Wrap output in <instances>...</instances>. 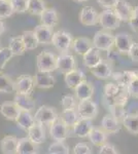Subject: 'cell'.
<instances>
[{
	"label": "cell",
	"mask_w": 138,
	"mask_h": 154,
	"mask_svg": "<svg viewBox=\"0 0 138 154\" xmlns=\"http://www.w3.org/2000/svg\"><path fill=\"white\" fill-rule=\"evenodd\" d=\"M36 66L38 71L41 72H53L57 67V56L51 51H41L37 54Z\"/></svg>",
	"instance_id": "6da1fadb"
},
{
	"label": "cell",
	"mask_w": 138,
	"mask_h": 154,
	"mask_svg": "<svg viewBox=\"0 0 138 154\" xmlns=\"http://www.w3.org/2000/svg\"><path fill=\"white\" fill-rule=\"evenodd\" d=\"M72 41H73L72 35L64 30H59L53 34L52 44L61 53H66L69 51L72 45Z\"/></svg>",
	"instance_id": "7a4b0ae2"
},
{
	"label": "cell",
	"mask_w": 138,
	"mask_h": 154,
	"mask_svg": "<svg viewBox=\"0 0 138 154\" xmlns=\"http://www.w3.org/2000/svg\"><path fill=\"white\" fill-rule=\"evenodd\" d=\"M92 42L95 48L109 51L114 46V35L106 31H98L95 33Z\"/></svg>",
	"instance_id": "3957f363"
},
{
	"label": "cell",
	"mask_w": 138,
	"mask_h": 154,
	"mask_svg": "<svg viewBox=\"0 0 138 154\" xmlns=\"http://www.w3.org/2000/svg\"><path fill=\"white\" fill-rule=\"evenodd\" d=\"M98 23L104 30H115L120 27L121 21L117 18L112 8H105L101 14H99Z\"/></svg>",
	"instance_id": "277c9868"
},
{
	"label": "cell",
	"mask_w": 138,
	"mask_h": 154,
	"mask_svg": "<svg viewBox=\"0 0 138 154\" xmlns=\"http://www.w3.org/2000/svg\"><path fill=\"white\" fill-rule=\"evenodd\" d=\"M58 117H59V116H58L56 109H55L54 107H50L46 105L39 107L34 115L35 122L40 123L42 125H51V123L54 122Z\"/></svg>",
	"instance_id": "5b68a950"
},
{
	"label": "cell",
	"mask_w": 138,
	"mask_h": 154,
	"mask_svg": "<svg viewBox=\"0 0 138 154\" xmlns=\"http://www.w3.org/2000/svg\"><path fill=\"white\" fill-rule=\"evenodd\" d=\"M121 83L127 86V91L130 97L138 99V71L122 72Z\"/></svg>",
	"instance_id": "8992f818"
},
{
	"label": "cell",
	"mask_w": 138,
	"mask_h": 154,
	"mask_svg": "<svg viewBox=\"0 0 138 154\" xmlns=\"http://www.w3.org/2000/svg\"><path fill=\"white\" fill-rule=\"evenodd\" d=\"M76 110L81 118L95 119L98 115V106L91 99L79 101L76 105Z\"/></svg>",
	"instance_id": "52a82bcc"
},
{
	"label": "cell",
	"mask_w": 138,
	"mask_h": 154,
	"mask_svg": "<svg viewBox=\"0 0 138 154\" xmlns=\"http://www.w3.org/2000/svg\"><path fill=\"white\" fill-rule=\"evenodd\" d=\"M50 125H51V128H50V135H51V138L53 140L65 141L68 138L69 128L59 117Z\"/></svg>",
	"instance_id": "ba28073f"
},
{
	"label": "cell",
	"mask_w": 138,
	"mask_h": 154,
	"mask_svg": "<svg viewBox=\"0 0 138 154\" xmlns=\"http://www.w3.org/2000/svg\"><path fill=\"white\" fill-rule=\"evenodd\" d=\"M76 69V61L72 54L62 53L57 57V67L56 70L60 73H67V72Z\"/></svg>",
	"instance_id": "9c48e42d"
},
{
	"label": "cell",
	"mask_w": 138,
	"mask_h": 154,
	"mask_svg": "<svg viewBox=\"0 0 138 154\" xmlns=\"http://www.w3.org/2000/svg\"><path fill=\"white\" fill-rule=\"evenodd\" d=\"M14 84H16V91L18 94L30 95L35 86L34 77L30 75H21L14 81Z\"/></svg>",
	"instance_id": "30bf717a"
},
{
	"label": "cell",
	"mask_w": 138,
	"mask_h": 154,
	"mask_svg": "<svg viewBox=\"0 0 138 154\" xmlns=\"http://www.w3.org/2000/svg\"><path fill=\"white\" fill-rule=\"evenodd\" d=\"M35 86L40 89H49L56 83V79L52 75V72L37 71L34 77Z\"/></svg>",
	"instance_id": "8fae6325"
},
{
	"label": "cell",
	"mask_w": 138,
	"mask_h": 154,
	"mask_svg": "<svg viewBox=\"0 0 138 154\" xmlns=\"http://www.w3.org/2000/svg\"><path fill=\"white\" fill-rule=\"evenodd\" d=\"M112 9L121 22H129L132 18L133 11H134L133 6L126 0H120Z\"/></svg>",
	"instance_id": "7c38bea8"
},
{
	"label": "cell",
	"mask_w": 138,
	"mask_h": 154,
	"mask_svg": "<svg viewBox=\"0 0 138 154\" xmlns=\"http://www.w3.org/2000/svg\"><path fill=\"white\" fill-rule=\"evenodd\" d=\"M99 14L94 7L85 6L79 14V21L84 26H95L98 24Z\"/></svg>",
	"instance_id": "4fadbf2b"
},
{
	"label": "cell",
	"mask_w": 138,
	"mask_h": 154,
	"mask_svg": "<svg viewBox=\"0 0 138 154\" xmlns=\"http://www.w3.org/2000/svg\"><path fill=\"white\" fill-rule=\"evenodd\" d=\"M54 28L46 25H38L35 27L33 30L35 36H36L37 40H38L39 44H51L52 43V38L53 34H54Z\"/></svg>",
	"instance_id": "5bb4252c"
},
{
	"label": "cell",
	"mask_w": 138,
	"mask_h": 154,
	"mask_svg": "<svg viewBox=\"0 0 138 154\" xmlns=\"http://www.w3.org/2000/svg\"><path fill=\"white\" fill-rule=\"evenodd\" d=\"M90 71L95 77L99 79H109L112 74V66L109 62L102 60L96 66L90 68Z\"/></svg>",
	"instance_id": "9a60e30c"
},
{
	"label": "cell",
	"mask_w": 138,
	"mask_h": 154,
	"mask_svg": "<svg viewBox=\"0 0 138 154\" xmlns=\"http://www.w3.org/2000/svg\"><path fill=\"white\" fill-rule=\"evenodd\" d=\"M74 93H75V98L79 101L91 99L93 95H94V86H93V84L90 81L85 79V80H82L81 83L75 86Z\"/></svg>",
	"instance_id": "2e32d148"
},
{
	"label": "cell",
	"mask_w": 138,
	"mask_h": 154,
	"mask_svg": "<svg viewBox=\"0 0 138 154\" xmlns=\"http://www.w3.org/2000/svg\"><path fill=\"white\" fill-rule=\"evenodd\" d=\"M133 42L134 41L131 35L128 33H119L114 35V46L120 54H127Z\"/></svg>",
	"instance_id": "e0dca14e"
},
{
	"label": "cell",
	"mask_w": 138,
	"mask_h": 154,
	"mask_svg": "<svg viewBox=\"0 0 138 154\" xmlns=\"http://www.w3.org/2000/svg\"><path fill=\"white\" fill-rule=\"evenodd\" d=\"M92 128H93L92 119H88V118H79L74 123V125L72 126L73 133L79 138H86V137H88L90 131L92 130Z\"/></svg>",
	"instance_id": "ac0fdd59"
},
{
	"label": "cell",
	"mask_w": 138,
	"mask_h": 154,
	"mask_svg": "<svg viewBox=\"0 0 138 154\" xmlns=\"http://www.w3.org/2000/svg\"><path fill=\"white\" fill-rule=\"evenodd\" d=\"M21 109L17 106L14 102H4L0 105V113L7 120L16 121Z\"/></svg>",
	"instance_id": "d6986e66"
},
{
	"label": "cell",
	"mask_w": 138,
	"mask_h": 154,
	"mask_svg": "<svg viewBox=\"0 0 138 154\" xmlns=\"http://www.w3.org/2000/svg\"><path fill=\"white\" fill-rule=\"evenodd\" d=\"M27 131H28V138L37 145L46 141V131L43 128V125L40 123L35 122L33 125L30 126L27 130Z\"/></svg>",
	"instance_id": "ffe728a7"
},
{
	"label": "cell",
	"mask_w": 138,
	"mask_h": 154,
	"mask_svg": "<svg viewBox=\"0 0 138 154\" xmlns=\"http://www.w3.org/2000/svg\"><path fill=\"white\" fill-rule=\"evenodd\" d=\"M85 79L87 78L86 75L84 74V72H82L81 70H77V69H74V70H71L67 72V73H65L64 77L66 86L70 89H74L75 86L81 83L82 80H85Z\"/></svg>",
	"instance_id": "44dd1931"
},
{
	"label": "cell",
	"mask_w": 138,
	"mask_h": 154,
	"mask_svg": "<svg viewBox=\"0 0 138 154\" xmlns=\"http://www.w3.org/2000/svg\"><path fill=\"white\" fill-rule=\"evenodd\" d=\"M17 153L18 154H36V153H38L37 144L32 142L28 137L19 139V141H18V146H17Z\"/></svg>",
	"instance_id": "7402d4cb"
},
{
	"label": "cell",
	"mask_w": 138,
	"mask_h": 154,
	"mask_svg": "<svg viewBox=\"0 0 138 154\" xmlns=\"http://www.w3.org/2000/svg\"><path fill=\"white\" fill-rule=\"evenodd\" d=\"M101 128L108 134H115L121 130V122L112 114H106L102 118Z\"/></svg>",
	"instance_id": "603a6c76"
},
{
	"label": "cell",
	"mask_w": 138,
	"mask_h": 154,
	"mask_svg": "<svg viewBox=\"0 0 138 154\" xmlns=\"http://www.w3.org/2000/svg\"><path fill=\"white\" fill-rule=\"evenodd\" d=\"M14 102L17 104L21 110L30 111L31 112L33 109H35V101L30 97V95H25V94H18L14 96Z\"/></svg>",
	"instance_id": "cb8c5ba5"
},
{
	"label": "cell",
	"mask_w": 138,
	"mask_h": 154,
	"mask_svg": "<svg viewBox=\"0 0 138 154\" xmlns=\"http://www.w3.org/2000/svg\"><path fill=\"white\" fill-rule=\"evenodd\" d=\"M84 57V65L88 67V68H92V67L96 66L97 64H99L100 62L102 61V57H101V54H100V51L95 48H92L91 49L87 51L86 54H82Z\"/></svg>",
	"instance_id": "d4e9b609"
},
{
	"label": "cell",
	"mask_w": 138,
	"mask_h": 154,
	"mask_svg": "<svg viewBox=\"0 0 138 154\" xmlns=\"http://www.w3.org/2000/svg\"><path fill=\"white\" fill-rule=\"evenodd\" d=\"M39 17H40V24L52 28L56 27L59 23L58 12L55 8H46Z\"/></svg>",
	"instance_id": "484cf974"
},
{
	"label": "cell",
	"mask_w": 138,
	"mask_h": 154,
	"mask_svg": "<svg viewBox=\"0 0 138 154\" xmlns=\"http://www.w3.org/2000/svg\"><path fill=\"white\" fill-rule=\"evenodd\" d=\"M72 48L77 54L82 56L94 46H93L92 40L88 37H77L76 39L72 41Z\"/></svg>",
	"instance_id": "4316f807"
},
{
	"label": "cell",
	"mask_w": 138,
	"mask_h": 154,
	"mask_svg": "<svg viewBox=\"0 0 138 154\" xmlns=\"http://www.w3.org/2000/svg\"><path fill=\"white\" fill-rule=\"evenodd\" d=\"M107 137H108V133H106L102 128H98L93 126L92 130L90 131L88 138L90 139L92 144H94L95 146H101L102 144H104L107 141Z\"/></svg>",
	"instance_id": "83f0119b"
},
{
	"label": "cell",
	"mask_w": 138,
	"mask_h": 154,
	"mask_svg": "<svg viewBox=\"0 0 138 154\" xmlns=\"http://www.w3.org/2000/svg\"><path fill=\"white\" fill-rule=\"evenodd\" d=\"M124 88H126L125 84L117 83V82H108L104 88V97L107 101L111 103L112 101L119 96L121 91Z\"/></svg>",
	"instance_id": "f1b7e54d"
},
{
	"label": "cell",
	"mask_w": 138,
	"mask_h": 154,
	"mask_svg": "<svg viewBox=\"0 0 138 154\" xmlns=\"http://www.w3.org/2000/svg\"><path fill=\"white\" fill-rule=\"evenodd\" d=\"M16 122L19 128L27 131L30 126H32L35 123V119L34 116H32V114L30 113V111L21 110L16 119Z\"/></svg>",
	"instance_id": "f546056e"
},
{
	"label": "cell",
	"mask_w": 138,
	"mask_h": 154,
	"mask_svg": "<svg viewBox=\"0 0 138 154\" xmlns=\"http://www.w3.org/2000/svg\"><path fill=\"white\" fill-rule=\"evenodd\" d=\"M122 125L131 135H138V114H126L122 120Z\"/></svg>",
	"instance_id": "4dcf8cb0"
},
{
	"label": "cell",
	"mask_w": 138,
	"mask_h": 154,
	"mask_svg": "<svg viewBox=\"0 0 138 154\" xmlns=\"http://www.w3.org/2000/svg\"><path fill=\"white\" fill-rule=\"evenodd\" d=\"M19 139L14 136H6L1 140V151L4 154L17 153V146Z\"/></svg>",
	"instance_id": "1f68e13d"
},
{
	"label": "cell",
	"mask_w": 138,
	"mask_h": 154,
	"mask_svg": "<svg viewBox=\"0 0 138 154\" xmlns=\"http://www.w3.org/2000/svg\"><path fill=\"white\" fill-rule=\"evenodd\" d=\"M59 118L68 128H72L74 125V123L81 117H79V113H77L76 108H72V109H63V111H62Z\"/></svg>",
	"instance_id": "d6a6232c"
},
{
	"label": "cell",
	"mask_w": 138,
	"mask_h": 154,
	"mask_svg": "<svg viewBox=\"0 0 138 154\" xmlns=\"http://www.w3.org/2000/svg\"><path fill=\"white\" fill-rule=\"evenodd\" d=\"M16 91L14 81L7 74L0 72V93L11 94Z\"/></svg>",
	"instance_id": "836d02e7"
},
{
	"label": "cell",
	"mask_w": 138,
	"mask_h": 154,
	"mask_svg": "<svg viewBox=\"0 0 138 154\" xmlns=\"http://www.w3.org/2000/svg\"><path fill=\"white\" fill-rule=\"evenodd\" d=\"M47 8L44 0H27V11L33 16H40Z\"/></svg>",
	"instance_id": "e575fe53"
},
{
	"label": "cell",
	"mask_w": 138,
	"mask_h": 154,
	"mask_svg": "<svg viewBox=\"0 0 138 154\" xmlns=\"http://www.w3.org/2000/svg\"><path fill=\"white\" fill-rule=\"evenodd\" d=\"M8 48L11 49L14 56H22L26 51V48L24 45V42L22 40L21 36H14L11 37L9 40Z\"/></svg>",
	"instance_id": "d590c367"
},
{
	"label": "cell",
	"mask_w": 138,
	"mask_h": 154,
	"mask_svg": "<svg viewBox=\"0 0 138 154\" xmlns=\"http://www.w3.org/2000/svg\"><path fill=\"white\" fill-rule=\"evenodd\" d=\"M22 40L24 42V45L26 48V51H32V49H35L37 46L39 45L38 40H37L36 36H35L33 31H24L22 33Z\"/></svg>",
	"instance_id": "8d00e7d4"
},
{
	"label": "cell",
	"mask_w": 138,
	"mask_h": 154,
	"mask_svg": "<svg viewBox=\"0 0 138 154\" xmlns=\"http://www.w3.org/2000/svg\"><path fill=\"white\" fill-rule=\"evenodd\" d=\"M47 152L52 154H69L70 149L64 141H56L49 146Z\"/></svg>",
	"instance_id": "74e56055"
},
{
	"label": "cell",
	"mask_w": 138,
	"mask_h": 154,
	"mask_svg": "<svg viewBox=\"0 0 138 154\" xmlns=\"http://www.w3.org/2000/svg\"><path fill=\"white\" fill-rule=\"evenodd\" d=\"M14 14V9L9 0H0V19L9 18Z\"/></svg>",
	"instance_id": "f35d334b"
},
{
	"label": "cell",
	"mask_w": 138,
	"mask_h": 154,
	"mask_svg": "<svg viewBox=\"0 0 138 154\" xmlns=\"http://www.w3.org/2000/svg\"><path fill=\"white\" fill-rule=\"evenodd\" d=\"M76 98L72 95H65L61 99V106L63 109L76 108Z\"/></svg>",
	"instance_id": "ab89813d"
},
{
	"label": "cell",
	"mask_w": 138,
	"mask_h": 154,
	"mask_svg": "<svg viewBox=\"0 0 138 154\" xmlns=\"http://www.w3.org/2000/svg\"><path fill=\"white\" fill-rule=\"evenodd\" d=\"M14 54L11 51V49L8 48H0V70L4 68L5 64L11 60Z\"/></svg>",
	"instance_id": "60d3db41"
},
{
	"label": "cell",
	"mask_w": 138,
	"mask_h": 154,
	"mask_svg": "<svg viewBox=\"0 0 138 154\" xmlns=\"http://www.w3.org/2000/svg\"><path fill=\"white\" fill-rule=\"evenodd\" d=\"M14 12L23 14L27 11V0H9Z\"/></svg>",
	"instance_id": "b9f144b4"
},
{
	"label": "cell",
	"mask_w": 138,
	"mask_h": 154,
	"mask_svg": "<svg viewBox=\"0 0 138 154\" xmlns=\"http://www.w3.org/2000/svg\"><path fill=\"white\" fill-rule=\"evenodd\" d=\"M99 154H119L120 151L115 148L114 145L112 144H109L107 142H105L104 144H102L101 146H99Z\"/></svg>",
	"instance_id": "7bdbcfd3"
},
{
	"label": "cell",
	"mask_w": 138,
	"mask_h": 154,
	"mask_svg": "<svg viewBox=\"0 0 138 154\" xmlns=\"http://www.w3.org/2000/svg\"><path fill=\"white\" fill-rule=\"evenodd\" d=\"M73 152L75 154H91L92 150L86 143H79L74 146Z\"/></svg>",
	"instance_id": "ee69618b"
},
{
	"label": "cell",
	"mask_w": 138,
	"mask_h": 154,
	"mask_svg": "<svg viewBox=\"0 0 138 154\" xmlns=\"http://www.w3.org/2000/svg\"><path fill=\"white\" fill-rule=\"evenodd\" d=\"M128 56L133 63H138V43L133 42L129 51H128Z\"/></svg>",
	"instance_id": "f6af8a7d"
},
{
	"label": "cell",
	"mask_w": 138,
	"mask_h": 154,
	"mask_svg": "<svg viewBox=\"0 0 138 154\" xmlns=\"http://www.w3.org/2000/svg\"><path fill=\"white\" fill-rule=\"evenodd\" d=\"M129 25L131 27V29L134 32H138V5L135 7L134 11H133V14H132V18L130 20Z\"/></svg>",
	"instance_id": "bcb514c9"
},
{
	"label": "cell",
	"mask_w": 138,
	"mask_h": 154,
	"mask_svg": "<svg viewBox=\"0 0 138 154\" xmlns=\"http://www.w3.org/2000/svg\"><path fill=\"white\" fill-rule=\"evenodd\" d=\"M120 0H97L98 4L103 8H114Z\"/></svg>",
	"instance_id": "7dc6e473"
},
{
	"label": "cell",
	"mask_w": 138,
	"mask_h": 154,
	"mask_svg": "<svg viewBox=\"0 0 138 154\" xmlns=\"http://www.w3.org/2000/svg\"><path fill=\"white\" fill-rule=\"evenodd\" d=\"M4 30H5V26H4L3 21H2V20L0 19V35H1V34L3 33Z\"/></svg>",
	"instance_id": "c3c4849f"
},
{
	"label": "cell",
	"mask_w": 138,
	"mask_h": 154,
	"mask_svg": "<svg viewBox=\"0 0 138 154\" xmlns=\"http://www.w3.org/2000/svg\"><path fill=\"white\" fill-rule=\"evenodd\" d=\"M73 1L77 2V3H82V2H86V1H89V0H73Z\"/></svg>",
	"instance_id": "681fc988"
},
{
	"label": "cell",
	"mask_w": 138,
	"mask_h": 154,
	"mask_svg": "<svg viewBox=\"0 0 138 154\" xmlns=\"http://www.w3.org/2000/svg\"><path fill=\"white\" fill-rule=\"evenodd\" d=\"M0 48H1V45H0Z\"/></svg>",
	"instance_id": "f907efd6"
}]
</instances>
